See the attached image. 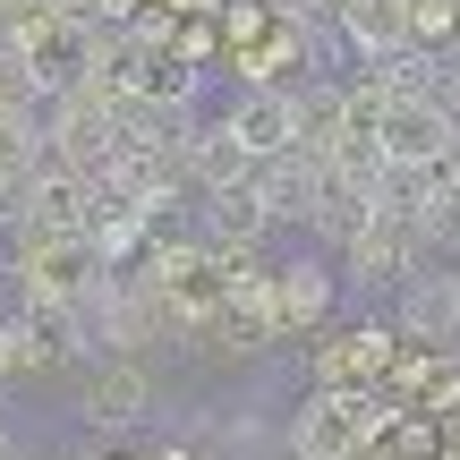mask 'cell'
Wrapping results in <instances>:
<instances>
[{
	"label": "cell",
	"instance_id": "8",
	"mask_svg": "<svg viewBox=\"0 0 460 460\" xmlns=\"http://www.w3.org/2000/svg\"><path fill=\"white\" fill-rule=\"evenodd\" d=\"M222 128L239 137L256 163H273V154H298V94L290 85H239L222 111Z\"/></svg>",
	"mask_w": 460,
	"mask_h": 460
},
{
	"label": "cell",
	"instance_id": "6",
	"mask_svg": "<svg viewBox=\"0 0 460 460\" xmlns=\"http://www.w3.org/2000/svg\"><path fill=\"white\" fill-rule=\"evenodd\" d=\"M332 298H341V264H332L324 247H298V256L273 264V332H281V341L315 332L332 315Z\"/></svg>",
	"mask_w": 460,
	"mask_h": 460
},
{
	"label": "cell",
	"instance_id": "3",
	"mask_svg": "<svg viewBox=\"0 0 460 460\" xmlns=\"http://www.w3.org/2000/svg\"><path fill=\"white\" fill-rule=\"evenodd\" d=\"M154 401H163V384H154L146 358H94L85 367V393H77V418L94 435H119V427H146Z\"/></svg>",
	"mask_w": 460,
	"mask_h": 460
},
{
	"label": "cell",
	"instance_id": "2",
	"mask_svg": "<svg viewBox=\"0 0 460 460\" xmlns=\"http://www.w3.org/2000/svg\"><path fill=\"white\" fill-rule=\"evenodd\" d=\"M376 146H384V163H393V171H418V180H435V171L452 163V146H460V119H452L435 94H401V102H384Z\"/></svg>",
	"mask_w": 460,
	"mask_h": 460
},
{
	"label": "cell",
	"instance_id": "9",
	"mask_svg": "<svg viewBox=\"0 0 460 460\" xmlns=\"http://www.w3.org/2000/svg\"><path fill=\"white\" fill-rule=\"evenodd\" d=\"M17 214L34 222V239H77V230L94 222V180H77V171H60L43 154V171L17 188Z\"/></svg>",
	"mask_w": 460,
	"mask_h": 460
},
{
	"label": "cell",
	"instance_id": "20",
	"mask_svg": "<svg viewBox=\"0 0 460 460\" xmlns=\"http://www.w3.org/2000/svg\"><path fill=\"white\" fill-rule=\"evenodd\" d=\"M435 102L460 119V51H444V68H435Z\"/></svg>",
	"mask_w": 460,
	"mask_h": 460
},
{
	"label": "cell",
	"instance_id": "21",
	"mask_svg": "<svg viewBox=\"0 0 460 460\" xmlns=\"http://www.w3.org/2000/svg\"><path fill=\"white\" fill-rule=\"evenodd\" d=\"M0 214H17V180H0Z\"/></svg>",
	"mask_w": 460,
	"mask_h": 460
},
{
	"label": "cell",
	"instance_id": "10",
	"mask_svg": "<svg viewBox=\"0 0 460 460\" xmlns=\"http://www.w3.org/2000/svg\"><path fill=\"white\" fill-rule=\"evenodd\" d=\"M324 180H332V163H307V154H273V163H256L264 214H273V222H298V230H307L315 205H324Z\"/></svg>",
	"mask_w": 460,
	"mask_h": 460
},
{
	"label": "cell",
	"instance_id": "4",
	"mask_svg": "<svg viewBox=\"0 0 460 460\" xmlns=\"http://www.w3.org/2000/svg\"><path fill=\"white\" fill-rule=\"evenodd\" d=\"M332 264H341V281L401 290L410 273H427V247H418V222H410V214H367V230H358Z\"/></svg>",
	"mask_w": 460,
	"mask_h": 460
},
{
	"label": "cell",
	"instance_id": "13",
	"mask_svg": "<svg viewBox=\"0 0 460 460\" xmlns=\"http://www.w3.org/2000/svg\"><path fill=\"white\" fill-rule=\"evenodd\" d=\"M264 230H273V214H264L256 180H239V188H214V197H205V230H197L205 247H256Z\"/></svg>",
	"mask_w": 460,
	"mask_h": 460
},
{
	"label": "cell",
	"instance_id": "18",
	"mask_svg": "<svg viewBox=\"0 0 460 460\" xmlns=\"http://www.w3.org/2000/svg\"><path fill=\"white\" fill-rule=\"evenodd\" d=\"M34 264V222L26 214H0V281H17Z\"/></svg>",
	"mask_w": 460,
	"mask_h": 460
},
{
	"label": "cell",
	"instance_id": "11",
	"mask_svg": "<svg viewBox=\"0 0 460 460\" xmlns=\"http://www.w3.org/2000/svg\"><path fill=\"white\" fill-rule=\"evenodd\" d=\"M332 26H341V43H349V60H393V51H410L418 34H410V0H341L332 9Z\"/></svg>",
	"mask_w": 460,
	"mask_h": 460
},
{
	"label": "cell",
	"instance_id": "14",
	"mask_svg": "<svg viewBox=\"0 0 460 460\" xmlns=\"http://www.w3.org/2000/svg\"><path fill=\"white\" fill-rule=\"evenodd\" d=\"M418 247H427V264H460V180H444V171L418 197Z\"/></svg>",
	"mask_w": 460,
	"mask_h": 460
},
{
	"label": "cell",
	"instance_id": "7",
	"mask_svg": "<svg viewBox=\"0 0 460 460\" xmlns=\"http://www.w3.org/2000/svg\"><path fill=\"white\" fill-rule=\"evenodd\" d=\"M393 332L410 349H460V264H427V273L401 281Z\"/></svg>",
	"mask_w": 460,
	"mask_h": 460
},
{
	"label": "cell",
	"instance_id": "1",
	"mask_svg": "<svg viewBox=\"0 0 460 460\" xmlns=\"http://www.w3.org/2000/svg\"><path fill=\"white\" fill-rule=\"evenodd\" d=\"M102 281H111V264H102L94 239L77 230V239H34V264L17 273V298H26L34 315H77Z\"/></svg>",
	"mask_w": 460,
	"mask_h": 460
},
{
	"label": "cell",
	"instance_id": "23",
	"mask_svg": "<svg viewBox=\"0 0 460 460\" xmlns=\"http://www.w3.org/2000/svg\"><path fill=\"white\" fill-rule=\"evenodd\" d=\"M0 452H9V435H0Z\"/></svg>",
	"mask_w": 460,
	"mask_h": 460
},
{
	"label": "cell",
	"instance_id": "17",
	"mask_svg": "<svg viewBox=\"0 0 460 460\" xmlns=\"http://www.w3.org/2000/svg\"><path fill=\"white\" fill-rule=\"evenodd\" d=\"M452 26H460V0H410V34L427 51H452Z\"/></svg>",
	"mask_w": 460,
	"mask_h": 460
},
{
	"label": "cell",
	"instance_id": "15",
	"mask_svg": "<svg viewBox=\"0 0 460 460\" xmlns=\"http://www.w3.org/2000/svg\"><path fill=\"white\" fill-rule=\"evenodd\" d=\"M43 171V111H0V180L26 188Z\"/></svg>",
	"mask_w": 460,
	"mask_h": 460
},
{
	"label": "cell",
	"instance_id": "22",
	"mask_svg": "<svg viewBox=\"0 0 460 460\" xmlns=\"http://www.w3.org/2000/svg\"><path fill=\"white\" fill-rule=\"evenodd\" d=\"M0 384H9V349H0Z\"/></svg>",
	"mask_w": 460,
	"mask_h": 460
},
{
	"label": "cell",
	"instance_id": "19",
	"mask_svg": "<svg viewBox=\"0 0 460 460\" xmlns=\"http://www.w3.org/2000/svg\"><path fill=\"white\" fill-rule=\"evenodd\" d=\"M427 410H435V427H444V444H460V367L435 384V401H427Z\"/></svg>",
	"mask_w": 460,
	"mask_h": 460
},
{
	"label": "cell",
	"instance_id": "12",
	"mask_svg": "<svg viewBox=\"0 0 460 460\" xmlns=\"http://www.w3.org/2000/svg\"><path fill=\"white\" fill-rule=\"evenodd\" d=\"M239 180H256V154H247L222 119H188V188L214 197V188H239Z\"/></svg>",
	"mask_w": 460,
	"mask_h": 460
},
{
	"label": "cell",
	"instance_id": "16",
	"mask_svg": "<svg viewBox=\"0 0 460 460\" xmlns=\"http://www.w3.org/2000/svg\"><path fill=\"white\" fill-rule=\"evenodd\" d=\"M435 68H444V51H427V43H410V51H393V60H367V77L384 85V94H435Z\"/></svg>",
	"mask_w": 460,
	"mask_h": 460
},
{
	"label": "cell",
	"instance_id": "5",
	"mask_svg": "<svg viewBox=\"0 0 460 460\" xmlns=\"http://www.w3.org/2000/svg\"><path fill=\"white\" fill-rule=\"evenodd\" d=\"M401 367V332L393 324H349L315 349V393H384V376Z\"/></svg>",
	"mask_w": 460,
	"mask_h": 460
}]
</instances>
